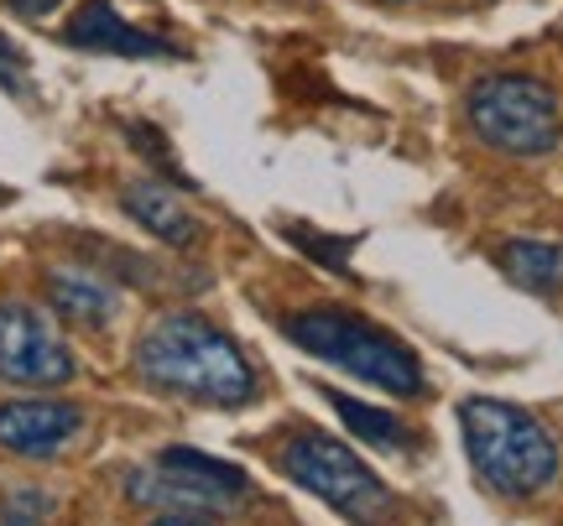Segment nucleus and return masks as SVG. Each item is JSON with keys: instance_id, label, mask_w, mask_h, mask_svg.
<instances>
[{"instance_id": "obj_1", "label": "nucleus", "mask_w": 563, "mask_h": 526, "mask_svg": "<svg viewBox=\"0 0 563 526\" xmlns=\"http://www.w3.org/2000/svg\"><path fill=\"white\" fill-rule=\"evenodd\" d=\"M136 376L167 396L203 406H245L256 396V370L241 345L199 313H162L136 339Z\"/></svg>"}, {"instance_id": "obj_2", "label": "nucleus", "mask_w": 563, "mask_h": 526, "mask_svg": "<svg viewBox=\"0 0 563 526\" xmlns=\"http://www.w3.org/2000/svg\"><path fill=\"white\" fill-rule=\"evenodd\" d=\"M460 427L470 465L496 495L527 501V495H538V490L559 480V438L527 406L496 402V396H470L460 406Z\"/></svg>"}, {"instance_id": "obj_3", "label": "nucleus", "mask_w": 563, "mask_h": 526, "mask_svg": "<svg viewBox=\"0 0 563 526\" xmlns=\"http://www.w3.org/2000/svg\"><path fill=\"white\" fill-rule=\"evenodd\" d=\"M282 334L298 349H308L313 360L334 365V370L376 385L386 396L412 402V396L428 391L418 355H412L397 334H386L382 324H371V318L350 313V307H302V313H292V318L282 324Z\"/></svg>"}, {"instance_id": "obj_4", "label": "nucleus", "mask_w": 563, "mask_h": 526, "mask_svg": "<svg viewBox=\"0 0 563 526\" xmlns=\"http://www.w3.org/2000/svg\"><path fill=\"white\" fill-rule=\"evenodd\" d=\"M470 131L501 157H548L563 142V110L553 83L532 74H485L464 100Z\"/></svg>"}, {"instance_id": "obj_5", "label": "nucleus", "mask_w": 563, "mask_h": 526, "mask_svg": "<svg viewBox=\"0 0 563 526\" xmlns=\"http://www.w3.org/2000/svg\"><path fill=\"white\" fill-rule=\"evenodd\" d=\"M277 465L298 490L319 495L323 506L340 511L344 522H355V526H382L391 516V506H397L376 469H365L340 438L313 433V427H302V433H292L282 444Z\"/></svg>"}, {"instance_id": "obj_6", "label": "nucleus", "mask_w": 563, "mask_h": 526, "mask_svg": "<svg viewBox=\"0 0 563 526\" xmlns=\"http://www.w3.org/2000/svg\"><path fill=\"white\" fill-rule=\"evenodd\" d=\"M125 495L136 506L183 511V516H230L251 501V480H245V469L224 465V459L173 444L157 454V465L125 474Z\"/></svg>"}, {"instance_id": "obj_7", "label": "nucleus", "mask_w": 563, "mask_h": 526, "mask_svg": "<svg viewBox=\"0 0 563 526\" xmlns=\"http://www.w3.org/2000/svg\"><path fill=\"white\" fill-rule=\"evenodd\" d=\"M74 376L79 360L58 324L21 298H0V381L47 391V385H68Z\"/></svg>"}, {"instance_id": "obj_8", "label": "nucleus", "mask_w": 563, "mask_h": 526, "mask_svg": "<svg viewBox=\"0 0 563 526\" xmlns=\"http://www.w3.org/2000/svg\"><path fill=\"white\" fill-rule=\"evenodd\" d=\"M84 427V412L74 402L53 396H21L0 406V448L16 459H53L63 444H74Z\"/></svg>"}, {"instance_id": "obj_9", "label": "nucleus", "mask_w": 563, "mask_h": 526, "mask_svg": "<svg viewBox=\"0 0 563 526\" xmlns=\"http://www.w3.org/2000/svg\"><path fill=\"white\" fill-rule=\"evenodd\" d=\"M63 42L84 47V53H115V58H173L167 42L131 26L110 0H84L79 11L68 16V26H63Z\"/></svg>"}, {"instance_id": "obj_10", "label": "nucleus", "mask_w": 563, "mask_h": 526, "mask_svg": "<svg viewBox=\"0 0 563 526\" xmlns=\"http://www.w3.org/2000/svg\"><path fill=\"white\" fill-rule=\"evenodd\" d=\"M47 298H53V313H58V318H68V324H79V328H104L115 313H121L115 277H104V271H79V266L47 271Z\"/></svg>"}, {"instance_id": "obj_11", "label": "nucleus", "mask_w": 563, "mask_h": 526, "mask_svg": "<svg viewBox=\"0 0 563 526\" xmlns=\"http://www.w3.org/2000/svg\"><path fill=\"white\" fill-rule=\"evenodd\" d=\"M121 209L141 224V230H146V235H152V240L173 245V250H188V245L203 235L199 220L183 209L178 193H173V188H162V182H152V178L125 182V188H121Z\"/></svg>"}, {"instance_id": "obj_12", "label": "nucleus", "mask_w": 563, "mask_h": 526, "mask_svg": "<svg viewBox=\"0 0 563 526\" xmlns=\"http://www.w3.org/2000/svg\"><path fill=\"white\" fill-rule=\"evenodd\" d=\"M501 271L527 292H553L563 287V240H506Z\"/></svg>"}, {"instance_id": "obj_13", "label": "nucleus", "mask_w": 563, "mask_h": 526, "mask_svg": "<svg viewBox=\"0 0 563 526\" xmlns=\"http://www.w3.org/2000/svg\"><path fill=\"white\" fill-rule=\"evenodd\" d=\"M319 396L340 412L344 427H350L365 448H386V454H402V448H407V427L397 423L391 412H382V406H365L361 396H344V391H334V385H319Z\"/></svg>"}, {"instance_id": "obj_14", "label": "nucleus", "mask_w": 563, "mask_h": 526, "mask_svg": "<svg viewBox=\"0 0 563 526\" xmlns=\"http://www.w3.org/2000/svg\"><path fill=\"white\" fill-rule=\"evenodd\" d=\"M287 240L298 245L302 256H313L319 266H329V271H344V266H350V250H355V240H344V235H319L313 224H287Z\"/></svg>"}, {"instance_id": "obj_15", "label": "nucleus", "mask_w": 563, "mask_h": 526, "mask_svg": "<svg viewBox=\"0 0 563 526\" xmlns=\"http://www.w3.org/2000/svg\"><path fill=\"white\" fill-rule=\"evenodd\" d=\"M0 89L5 94H21L26 89V58L16 53V42L0 32Z\"/></svg>"}, {"instance_id": "obj_16", "label": "nucleus", "mask_w": 563, "mask_h": 526, "mask_svg": "<svg viewBox=\"0 0 563 526\" xmlns=\"http://www.w3.org/2000/svg\"><path fill=\"white\" fill-rule=\"evenodd\" d=\"M5 511H11V516H47L53 501H47V495H32V490H16V495H5Z\"/></svg>"}, {"instance_id": "obj_17", "label": "nucleus", "mask_w": 563, "mask_h": 526, "mask_svg": "<svg viewBox=\"0 0 563 526\" xmlns=\"http://www.w3.org/2000/svg\"><path fill=\"white\" fill-rule=\"evenodd\" d=\"M5 5H11L16 16H26V21H42V16H53L63 0H5Z\"/></svg>"}, {"instance_id": "obj_18", "label": "nucleus", "mask_w": 563, "mask_h": 526, "mask_svg": "<svg viewBox=\"0 0 563 526\" xmlns=\"http://www.w3.org/2000/svg\"><path fill=\"white\" fill-rule=\"evenodd\" d=\"M152 526H209V522H203V516H183V511H162Z\"/></svg>"}, {"instance_id": "obj_19", "label": "nucleus", "mask_w": 563, "mask_h": 526, "mask_svg": "<svg viewBox=\"0 0 563 526\" xmlns=\"http://www.w3.org/2000/svg\"><path fill=\"white\" fill-rule=\"evenodd\" d=\"M0 526H42V516H11V511H5V522Z\"/></svg>"}, {"instance_id": "obj_20", "label": "nucleus", "mask_w": 563, "mask_h": 526, "mask_svg": "<svg viewBox=\"0 0 563 526\" xmlns=\"http://www.w3.org/2000/svg\"><path fill=\"white\" fill-rule=\"evenodd\" d=\"M0 203H5V188H0Z\"/></svg>"}]
</instances>
